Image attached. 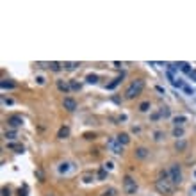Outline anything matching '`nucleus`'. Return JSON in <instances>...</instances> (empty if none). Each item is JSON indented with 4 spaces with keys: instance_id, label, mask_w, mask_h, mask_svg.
<instances>
[{
    "instance_id": "obj_20",
    "label": "nucleus",
    "mask_w": 196,
    "mask_h": 196,
    "mask_svg": "<svg viewBox=\"0 0 196 196\" xmlns=\"http://www.w3.org/2000/svg\"><path fill=\"white\" fill-rule=\"evenodd\" d=\"M121 80H123V77H118V78H114V80H112V82H111V84L107 86V89H112V87H116V86L119 84V82H121Z\"/></svg>"
},
{
    "instance_id": "obj_28",
    "label": "nucleus",
    "mask_w": 196,
    "mask_h": 196,
    "mask_svg": "<svg viewBox=\"0 0 196 196\" xmlns=\"http://www.w3.org/2000/svg\"><path fill=\"white\" fill-rule=\"evenodd\" d=\"M68 166H70V164H66V162H64V164H61L59 171H61V173H66V171H68Z\"/></svg>"
},
{
    "instance_id": "obj_34",
    "label": "nucleus",
    "mask_w": 196,
    "mask_h": 196,
    "mask_svg": "<svg viewBox=\"0 0 196 196\" xmlns=\"http://www.w3.org/2000/svg\"><path fill=\"white\" fill-rule=\"evenodd\" d=\"M84 137H86V139H95V134H89V132H87V134H84Z\"/></svg>"
},
{
    "instance_id": "obj_33",
    "label": "nucleus",
    "mask_w": 196,
    "mask_h": 196,
    "mask_svg": "<svg viewBox=\"0 0 196 196\" xmlns=\"http://www.w3.org/2000/svg\"><path fill=\"white\" fill-rule=\"evenodd\" d=\"M184 91H185L187 95H194V91H193V89H191L189 86H185V87H184Z\"/></svg>"
},
{
    "instance_id": "obj_6",
    "label": "nucleus",
    "mask_w": 196,
    "mask_h": 196,
    "mask_svg": "<svg viewBox=\"0 0 196 196\" xmlns=\"http://www.w3.org/2000/svg\"><path fill=\"white\" fill-rule=\"evenodd\" d=\"M62 105H64V109H66V111H70V112H73V111L77 109V102H75L71 96H66V98H64V100H62Z\"/></svg>"
},
{
    "instance_id": "obj_12",
    "label": "nucleus",
    "mask_w": 196,
    "mask_h": 196,
    "mask_svg": "<svg viewBox=\"0 0 196 196\" xmlns=\"http://www.w3.org/2000/svg\"><path fill=\"white\" fill-rule=\"evenodd\" d=\"M185 148H187V143H185L184 139H178V141L175 143V150H176V152H184Z\"/></svg>"
},
{
    "instance_id": "obj_26",
    "label": "nucleus",
    "mask_w": 196,
    "mask_h": 196,
    "mask_svg": "<svg viewBox=\"0 0 196 196\" xmlns=\"http://www.w3.org/2000/svg\"><path fill=\"white\" fill-rule=\"evenodd\" d=\"M70 86H71V89H75V91H78V89H80V84H78V82H75V80H71V82H70Z\"/></svg>"
},
{
    "instance_id": "obj_22",
    "label": "nucleus",
    "mask_w": 196,
    "mask_h": 196,
    "mask_svg": "<svg viewBox=\"0 0 196 196\" xmlns=\"http://www.w3.org/2000/svg\"><path fill=\"white\" fill-rule=\"evenodd\" d=\"M48 66L52 68V71H59V70H61V64H59V62H55V61H52Z\"/></svg>"
},
{
    "instance_id": "obj_3",
    "label": "nucleus",
    "mask_w": 196,
    "mask_h": 196,
    "mask_svg": "<svg viewBox=\"0 0 196 196\" xmlns=\"http://www.w3.org/2000/svg\"><path fill=\"white\" fill-rule=\"evenodd\" d=\"M169 182L173 185H180L182 184V171H180L178 164H171V168H169Z\"/></svg>"
},
{
    "instance_id": "obj_9",
    "label": "nucleus",
    "mask_w": 196,
    "mask_h": 196,
    "mask_svg": "<svg viewBox=\"0 0 196 196\" xmlns=\"http://www.w3.org/2000/svg\"><path fill=\"white\" fill-rule=\"evenodd\" d=\"M134 155H136V159H146V157H148V150H146L144 146H139V148H136Z\"/></svg>"
},
{
    "instance_id": "obj_13",
    "label": "nucleus",
    "mask_w": 196,
    "mask_h": 196,
    "mask_svg": "<svg viewBox=\"0 0 196 196\" xmlns=\"http://www.w3.org/2000/svg\"><path fill=\"white\" fill-rule=\"evenodd\" d=\"M185 121H187V118L182 116V114H180V116H175V118H173V123H175V127H182Z\"/></svg>"
},
{
    "instance_id": "obj_11",
    "label": "nucleus",
    "mask_w": 196,
    "mask_h": 196,
    "mask_svg": "<svg viewBox=\"0 0 196 196\" xmlns=\"http://www.w3.org/2000/svg\"><path fill=\"white\" fill-rule=\"evenodd\" d=\"M57 87H59V91H62V93H70V89H71V86L68 82H62V80H57Z\"/></svg>"
},
{
    "instance_id": "obj_23",
    "label": "nucleus",
    "mask_w": 196,
    "mask_h": 196,
    "mask_svg": "<svg viewBox=\"0 0 196 196\" xmlns=\"http://www.w3.org/2000/svg\"><path fill=\"white\" fill-rule=\"evenodd\" d=\"M82 178H84V182H86V184H89V182H93V180H95V176L91 175V173H84V176H82Z\"/></svg>"
},
{
    "instance_id": "obj_4",
    "label": "nucleus",
    "mask_w": 196,
    "mask_h": 196,
    "mask_svg": "<svg viewBox=\"0 0 196 196\" xmlns=\"http://www.w3.org/2000/svg\"><path fill=\"white\" fill-rule=\"evenodd\" d=\"M123 189H125V193L128 196H132V194H136L137 193V184H136V180L132 178V176H125L123 178Z\"/></svg>"
},
{
    "instance_id": "obj_10",
    "label": "nucleus",
    "mask_w": 196,
    "mask_h": 196,
    "mask_svg": "<svg viewBox=\"0 0 196 196\" xmlns=\"http://www.w3.org/2000/svg\"><path fill=\"white\" fill-rule=\"evenodd\" d=\"M68 136H70V127H66V125L61 127L59 132H57V137H59V139H66Z\"/></svg>"
},
{
    "instance_id": "obj_25",
    "label": "nucleus",
    "mask_w": 196,
    "mask_h": 196,
    "mask_svg": "<svg viewBox=\"0 0 196 196\" xmlns=\"http://www.w3.org/2000/svg\"><path fill=\"white\" fill-rule=\"evenodd\" d=\"M162 136H164V134H162L160 130H157V132H153V139H155V141H160V139H162Z\"/></svg>"
},
{
    "instance_id": "obj_15",
    "label": "nucleus",
    "mask_w": 196,
    "mask_h": 196,
    "mask_svg": "<svg viewBox=\"0 0 196 196\" xmlns=\"http://www.w3.org/2000/svg\"><path fill=\"white\" fill-rule=\"evenodd\" d=\"M159 114H160V118H169V116H171V111H169L168 107H160Z\"/></svg>"
},
{
    "instance_id": "obj_5",
    "label": "nucleus",
    "mask_w": 196,
    "mask_h": 196,
    "mask_svg": "<svg viewBox=\"0 0 196 196\" xmlns=\"http://www.w3.org/2000/svg\"><path fill=\"white\" fill-rule=\"evenodd\" d=\"M107 148L112 153H116V155H121L123 153V146L118 143V139H107Z\"/></svg>"
},
{
    "instance_id": "obj_39",
    "label": "nucleus",
    "mask_w": 196,
    "mask_h": 196,
    "mask_svg": "<svg viewBox=\"0 0 196 196\" xmlns=\"http://www.w3.org/2000/svg\"><path fill=\"white\" fill-rule=\"evenodd\" d=\"M38 84H45V78H43V77H38Z\"/></svg>"
},
{
    "instance_id": "obj_16",
    "label": "nucleus",
    "mask_w": 196,
    "mask_h": 196,
    "mask_svg": "<svg viewBox=\"0 0 196 196\" xmlns=\"http://www.w3.org/2000/svg\"><path fill=\"white\" fill-rule=\"evenodd\" d=\"M16 84L14 82H11V80H2V89H13Z\"/></svg>"
},
{
    "instance_id": "obj_35",
    "label": "nucleus",
    "mask_w": 196,
    "mask_h": 196,
    "mask_svg": "<svg viewBox=\"0 0 196 196\" xmlns=\"http://www.w3.org/2000/svg\"><path fill=\"white\" fill-rule=\"evenodd\" d=\"M189 77L193 78V80H196V70H193V71H191V73H189Z\"/></svg>"
},
{
    "instance_id": "obj_38",
    "label": "nucleus",
    "mask_w": 196,
    "mask_h": 196,
    "mask_svg": "<svg viewBox=\"0 0 196 196\" xmlns=\"http://www.w3.org/2000/svg\"><path fill=\"white\" fill-rule=\"evenodd\" d=\"M18 196H27L25 194V189H18Z\"/></svg>"
},
{
    "instance_id": "obj_29",
    "label": "nucleus",
    "mask_w": 196,
    "mask_h": 196,
    "mask_svg": "<svg viewBox=\"0 0 196 196\" xmlns=\"http://www.w3.org/2000/svg\"><path fill=\"white\" fill-rule=\"evenodd\" d=\"M5 137H7V139H14V137H16V132H13V130H11V132H5Z\"/></svg>"
},
{
    "instance_id": "obj_37",
    "label": "nucleus",
    "mask_w": 196,
    "mask_h": 196,
    "mask_svg": "<svg viewBox=\"0 0 196 196\" xmlns=\"http://www.w3.org/2000/svg\"><path fill=\"white\" fill-rule=\"evenodd\" d=\"M159 118H160V114H159V112H153V114H152V119H159Z\"/></svg>"
},
{
    "instance_id": "obj_2",
    "label": "nucleus",
    "mask_w": 196,
    "mask_h": 196,
    "mask_svg": "<svg viewBox=\"0 0 196 196\" xmlns=\"http://www.w3.org/2000/svg\"><path fill=\"white\" fill-rule=\"evenodd\" d=\"M173 184L168 180V178H159V180H155V189L160 193V194H173Z\"/></svg>"
},
{
    "instance_id": "obj_21",
    "label": "nucleus",
    "mask_w": 196,
    "mask_h": 196,
    "mask_svg": "<svg viewBox=\"0 0 196 196\" xmlns=\"http://www.w3.org/2000/svg\"><path fill=\"white\" fill-rule=\"evenodd\" d=\"M9 148H11V150H16L18 153H21V152H23V146H21V144H14V143H11V144H9Z\"/></svg>"
},
{
    "instance_id": "obj_17",
    "label": "nucleus",
    "mask_w": 196,
    "mask_h": 196,
    "mask_svg": "<svg viewBox=\"0 0 196 196\" xmlns=\"http://www.w3.org/2000/svg\"><path fill=\"white\" fill-rule=\"evenodd\" d=\"M139 111H141V112H148V111H150V102H143V103H139Z\"/></svg>"
},
{
    "instance_id": "obj_30",
    "label": "nucleus",
    "mask_w": 196,
    "mask_h": 196,
    "mask_svg": "<svg viewBox=\"0 0 196 196\" xmlns=\"http://www.w3.org/2000/svg\"><path fill=\"white\" fill-rule=\"evenodd\" d=\"M103 194L105 196H116V189H109V191H105Z\"/></svg>"
},
{
    "instance_id": "obj_24",
    "label": "nucleus",
    "mask_w": 196,
    "mask_h": 196,
    "mask_svg": "<svg viewBox=\"0 0 196 196\" xmlns=\"http://www.w3.org/2000/svg\"><path fill=\"white\" fill-rule=\"evenodd\" d=\"M78 62H64V68L66 70H73V68H77Z\"/></svg>"
},
{
    "instance_id": "obj_7",
    "label": "nucleus",
    "mask_w": 196,
    "mask_h": 196,
    "mask_svg": "<svg viewBox=\"0 0 196 196\" xmlns=\"http://www.w3.org/2000/svg\"><path fill=\"white\" fill-rule=\"evenodd\" d=\"M7 123H9V127H13V128H18V127H21L23 125V118L21 116H9L7 118Z\"/></svg>"
},
{
    "instance_id": "obj_19",
    "label": "nucleus",
    "mask_w": 196,
    "mask_h": 196,
    "mask_svg": "<svg viewBox=\"0 0 196 196\" xmlns=\"http://www.w3.org/2000/svg\"><path fill=\"white\" fill-rule=\"evenodd\" d=\"M178 66H180V70H182V71H185V73H191V71H193V70L189 68V64H187V62H180Z\"/></svg>"
},
{
    "instance_id": "obj_14",
    "label": "nucleus",
    "mask_w": 196,
    "mask_h": 196,
    "mask_svg": "<svg viewBox=\"0 0 196 196\" xmlns=\"http://www.w3.org/2000/svg\"><path fill=\"white\" fill-rule=\"evenodd\" d=\"M173 136H175L176 139H182V137H184V128H182V127H175V128H173Z\"/></svg>"
},
{
    "instance_id": "obj_1",
    "label": "nucleus",
    "mask_w": 196,
    "mask_h": 196,
    "mask_svg": "<svg viewBox=\"0 0 196 196\" xmlns=\"http://www.w3.org/2000/svg\"><path fill=\"white\" fill-rule=\"evenodd\" d=\"M143 87H144V80H134V82H130V86L127 87V91H125V98H128V100H132V98H136L141 91H143Z\"/></svg>"
},
{
    "instance_id": "obj_18",
    "label": "nucleus",
    "mask_w": 196,
    "mask_h": 196,
    "mask_svg": "<svg viewBox=\"0 0 196 196\" xmlns=\"http://www.w3.org/2000/svg\"><path fill=\"white\" fill-rule=\"evenodd\" d=\"M86 82H89V84H96V82H98V77L95 75V73H89V75L86 77Z\"/></svg>"
},
{
    "instance_id": "obj_8",
    "label": "nucleus",
    "mask_w": 196,
    "mask_h": 196,
    "mask_svg": "<svg viewBox=\"0 0 196 196\" xmlns=\"http://www.w3.org/2000/svg\"><path fill=\"white\" fill-rule=\"evenodd\" d=\"M116 139H118V143H119L121 146H125V144H128V143H130V136H128L127 132H121V134H118Z\"/></svg>"
},
{
    "instance_id": "obj_31",
    "label": "nucleus",
    "mask_w": 196,
    "mask_h": 196,
    "mask_svg": "<svg viewBox=\"0 0 196 196\" xmlns=\"http://www.w3.org/2000/svg\"><path fill=\"white\" fill-rule=\"evenodd\" d=\"M112 168H114L112 162H105V164H103V169H112Z\"/></svg>"
},
{
    "instance_id": "obj_32",
    "label": "nucleus",
    "mask_w": 196,
    "mask_h": 196,
    "mask_svg": "<svg viewBox=\"0 0 196 196\" xmlns=\"http://www.w3.org/2000/svg\"><path fill=\"white\" fill-rule=\"evenodd\" d=\"M2 196H11V191H9L7 187H4V189H2Z\"/></svg>"
},
{
    "instance_id": "obj_27",
    "label": "nucleus",
    "mask_w": 196,
    "mask_h": 196,
    "mask_svg": "<svg viewBox=\"0 0 196 196\" xmlns=\"http://www.w3.org/2000/svg\"><path fill=\"white\" fill-rule=\"evenodd\" d=\"M105 176H107V171H105V169H100V171H98V178H100V180H105Z\"/></svg>"
},
{
    "instance_id": "obj_36",
    "label": "nucleus",
    "mask_w": 196,
    "mask_h": 196,
    "mask_svg": "<svg viewBox=\"0 0 196 196\" xmlns=\"http://www.w3.org/2000/svg\"><path fill=\"white\" fill-rule=\"evenodd\" d=\"M189 194H191V196H196V185H193V187H191V193H189Z\"/></svg>"
}]
</instances>
